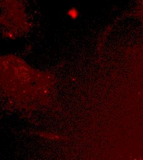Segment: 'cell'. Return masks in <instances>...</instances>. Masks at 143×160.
Wrapping results in <instances>:
<instances>
[{"mask_svg": "<svg viewBox=\"0 0 143 160\" xmlns=\"http://www.w3.org/2000/svg\"><path fill=\"white\" fill-rule=\"evenodd\" d=\"M68 14L70 17L72 19H76L78 15V12L76 9L72 8L68 11Z\"/></svg>", "mask_w": 143, "mask_h": 160, "instance_id": "1", "label": "cell"}]
</instances>
